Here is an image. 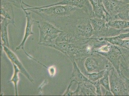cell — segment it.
I'll list each match as a JSON object with an SVG mask.
<instances>
[{"instance_id": "cell-1", "label": "cell", "mask_w": 129, "mask_h": 96, "mask_svg": "<svg viewBox=\"0 0 129 96\" xmlns=\"http://www.w3.org/2000/svg\"><path fill=\"white\" fill-rule=\"evenodd\" d=\"M22 3L29 7L23 8L24 10H30L64 31H71L80 20L94 16L92 11H89L74 6L58 5L40 8L28 5L23 1Z\"/></svg>"}, {"instance_id": "cell-2", "label": "cell", "mask_w": 129, "mask_h": 96, "mask_svg": "<svg viewBox=\"0 0 129 96\" xmlns=\"http://www.w3.org/2000/svg\"><path fill=\"white\" fill-rule=\"evenodd\" d=\"M90 38L74 42H55L46 44L55 48L64 54L72 62H82L87 57L92 54L90 45Z\"/></svg>"}, {"instance_id": "cell-3", "label": "cell", "mask_w": 129, "mask_h": 96, "mask_svg": "<svg viewBox=\"0 0 129 96\" xmlns=\"http://www.w3.org/2000/svg\"><path fill=\"white\" fill-rule=\"evenodd\" d=\"M112 65L104 56L96 53L85 58L84 63L85 72L89 73L99 72Z\"/></svg>"}, {"instance_id": "cell-4", "label": "cell", "mask_w": 129, "mask_h": 96, "mask_svg": "<svg viewBox=\"0 0 129 96\" xmlns=\"http://www.w3.org/2000/svg\"><path fill=\"white\" fill-rule=\"evenodd\" d=\"M37 24L40 32L38 44L41 45H45L52 43V41L57 38L63 31L47 22H39Z\"/></svg>"}, {"instance_id": "cell-5", "label": "cell", "mask_w": 129, "mask_h": 96, "mask_svg": "<svg viewBox=\"0 0 129 96\" xmlns=\"http://www.w3.org/2000/svg\"><path fill=\"white\" fill-rule=\"evenodd\" d=\"M109 77L110 89L114 95H129L123 80L114 67L110 71Z\"/></svg>"}, {"instance_id": "cell-6", "label": "cell", "mask_w": 129, "mask_h": 96, "mask_svg": "<svg viewBox=\"0 0 129 96\" xmlns=\"http://www.w3.org/2000/svg\"><path fill=\"white\" fill-rule=\"evenodd\" d=\"M94 17L88 16L81 19L71 30L79 40L89 38L94 34V31L91 25V19Z\"/></svg>"}, {"instance_id": "cell-7", "label": "cell", "mask_w": 129, "mask_h": 96, "mask_svg": "<svg viewBox=\"0 0 129 96\" xmlns=\"http://www.w3.org/2000/svg\"><path fill=\"white\" fill-rule=\"evenodd\" d=\"M104 56L112 64L118 74L120 73L121 71L120 69L121 65L122 59L121 52L116 45L111 44L110 50L107 52H94Z\"/></svg>"}, {"instance_id": "cell-8", "label": "cell", "mask_w": 129, "mask_h": 96, "mask_svg": "<svg viewBox=\"0 0 129 96\" xmlns=\"http://www.w3.org/2000/svg\"><path fill=\"white\" fill-rule=\"evenodd\" d=\"M21 9H23V11L25 13L26 17L27 19V23L26 27L25 34H24V38H23V41L20 44L19 46L16 48V50L15 51L20 50L21 49H22L24 51L26 54L27 56L29 58H31V59H34L31 56H30L28 55L27 53L25 52V50L24 49V44L25 42L26 41L28 37H29L30 35L34 34L33 32L32 31V27L34 23H38L39 21H35L33 19L32 17H31V13L29 12H28L26 11V10H24L23 9V6L22 7Z\"/></svg>"}, {"instance_id": "cell-9", "label": "cell", "mask_w": 129, "mask_h": 96, "mask_svg": "<svg viewBox=\"0 0 129 96\" xmlns=\"http://www.w3.org/2000/svg\"><path fill=\"white\" fill-rule=\"evenodd\" d=\"M126 2L121 0H103V3L106 11L111 18L120 12L123 6Z\"/></svg>"}, {"instance_id": "cell-10", "label": "cell", "mask_w": 129, "mask_h": 96, "mask_svg": "<svg viewBox=\"0 0 129 96\" xmlns=\"http://www.w3.org/2000/svg\"><path fill=\"white\" fill-rule=\"evenodd\" d=\"M92 6V11L95 17L104 19L108 22L111 20V16L104 7L103 0H89Z\"/></svg>"}, {"instance_id": "cell-11", "label": "cell", "mask_w": 129, "mask_h": 96, "mask_svg": "<svg viewBox=\"0 0 129 96\" xmlns=\"http://www.w3.org/2000/svg\"><path fill=\"white\" fill-rule=\"evenodd\" d=\"M90 3L89 0H61L59 2L44 6L39 7L40 8L48 7L52 6L61 5L74 6L77 8L89 10Z\"/></svg>"}, {"instance_id": "cell-12", "label": "cell", "mask_w": 129, "mask_h": 96, "mask_svg": "<svg viewBox=\"0 0 129 96\" xmlns=\"http://www.w3.org/2000/svg\"><path fill=\"white\" fill-rule=\"evenodd\" d=\"M3 45V50L6 53L8 58L11 60V62L15 64L17 66L19 69L20 70L21 72L24 75L30 82L32 83L33 82V78L26 70L23 64L20 61L15 54L10 50L8 47L5 45Z\"/></svg>"}, {"instance_id": "cell-13", "label": "cell", "mask_w": 129, "mask_h": 96, "mask_svg": "<svg viewBox=\"0 0 129 96\" xmlns=\"http://www.w3.org/2000/svg\"><path fill=\"white\" fill-rule=\"evenodd\" d=\"M91 22L94 31V34L91 38H96L107 29V22L105 19L94 17L91 19Z\"/></svg>"}, {"instance_id": "cell-14", "label": "cell", "mask_w": 129, "mask_h": 96, "mask_svg": "<svg viewBox=\"0 0 129 96\" xmlns=\"http://www.w3.org/2000/svg\"><path fill=\"white\" fill-rule=\"evenodd\" d=\"M1 15L15 26L14 14L12 4L1 1Z\"/></svg>"}, {"instance_id": "cell-15", "label": "cell", "mask_w": 129, "mask_h": 96, "mask_svg": "<svg viewBox=\"0 0 129 96\" xmlns=\"http://www.w3.org/2000/svg\"><path fill=\"white\" fill-rule=\"evenodd\" d=\"M73 63V69L72 76L70 78V79H71L72 78H74L73 80L74 81V82L77 84L88 82L91 83L94 85L95 84L96 81L94 83L92 82L89 80L87 77L85 76L82 73L78 67L77 63L75 61H74Z\"/></svg>"}, {"instance_id": "cell-16", "label": "cell", "mask_w": 129, "mask_h": 96, "mask_svg": "<svg viewBox=\"0 0 129 96\" xmlns=\"http://www.w3.org/2000/svg\"><path fill=\"white\" fill-rule=\"evenodd\" d=\"M79 96H96V89L93 84L85 82L78 84Z\"/></svg>"}, {"instance_id": "cell-17", "label": "cell", "mask_w": 129, "mask_h": 96, "mask_svg": "<svg viewBox=\"0 0 129 96\" xmlns=\"http://www.w3.org/2000/svg\"><path fill=\"white\" fill-rule=\"evenodd\" d=\"M1 37L3 41V45L9 47L8 33V26L10 23L7 19L1 16Z\"/></svg>"}, {"instance_id": "cell-18", "label": "cell", "mask_w": 129, "mask_h": 96, "mask_svg": "<svg viewBox=\"0 0 129 96\" xmlns=\"http://www.w3.org/2000/svg\"><path fill=\"white\" fill-rule=\"evenodd\" d=\"M103 39L113 45L129 50V39H121L118 36L113 37H103Z\"/></svg>"}, {"instance_id": "cell-19", "label": "cell", "mask_w": 129, "mask_h": 96, "mask_svg": "<svg viewBox=\"0 0 129 96\" xmlns=\"http://www.w3.org/2000/svg\"><path fill=\"white\" fill-rule=\"evenodd\" d=\"M107 24L111 27L124 31L129 28V21L125 20H112L107 22Z\"/></svg>"}, {"instance_id": "cell-20", "label": "cell", "mask_w": 129, "mask_h": 96, "mask_svg": "<svg viewBox=\"0 0 129 96\" xmlns=\"http://www.w3.org/2000/svg\"><path fill=\"white\" fill-rule=\"evenodd\" d=\"M113 67V66H112L106 68V71L104 76L99 80L100 85L104 86L107 90L110 91H111V89H110L109 75L110 71Z\"/></svg>"}, {"instance_id": "cell-21", "label": "cell", "mask_w": 129, "mask_h": 96, "mask_svg": "<svg viewBox=\"0 0 129 96\" xmlns=\"http://www.w3.org/2000/svg\"><path fill=\"white\" fill-rule=\"evenodd\" d=\"M105 71H106V69L99 71V72L89 73L85 72L84 73V74L86 75V77L88 78L89 80L92 82L94 83L98 80H99L104 76Z\"/></svg>"}, {"instance_id": "cell-22", "label": "cell", "mask_w": 129, "mask_h": 96, "mask_svg": "<svg viewBox=\"0 0 129 96\" xmlns=\"http://www.w3.org/2000/svg\"><path fill=\"white\" fill-rule=\"evenodd\" d=\"M12 64L13 65L14 69V73L13 76L11 80L9 81V82H12L14 84L16 95H18L17 87V83H18V82L19 80L18 74L19 72H21V71L16 65H15L13 63H12Z\"/></svg>"}, {"instance_id": "cell-23", "label": "cell", "mask_w": 129, "mask_h": 96, "mask_svg": "<svg viewBox=\"0 0 129 96\" xmlns=\"http://www.w3.org/2000/svg\"><path fill=\"white\" fill-rule=\"evenodd\" d=\"M121 52L123 58L126 66L129 69V50L125 48L117 46Z\"/></svg>"}, {"instance_id": "cell-24", "label": "cell", "mask_w": 129, "mask_h": 96, "mask_svg": "<svg viewBox=\"0 0 129 96\" xmlns=\"http://www.w3.org/2000/svg\"><path fill=\"white\" fill-rule=\"evenodd\" d=\"M1 1L10 3L18 8H21L23 6L22 0H1Z\"/></svg>"}, {"instance_id": "cell-25", "label": "cell", "mask_w": 129, "mask_h": 96, "mask_svg": "<svg viewBox=\"0 0 129 96\" xmlns=\"http://www.w3.org/2000/svg\"><path fill=\"white\" fill-rule=\"evenodd\" d=\"M100 84L99 80L97 81L95 84L94 85L96 88V95L102 96L103 95L101 89L100 87Z\"/></svg>"}, {"instance_id": "cell-26", "label": "cell", "mask_w": 129, "mask_h": 96, "mask_svg": "<svg viewBox=\"0 0 129 96\" xmlns=\"http://www.w3.org/2000/svg\"><path fill=\"white\" fill-rule=\"evenodd\" d=\"M49 74L51 77L54 76L56 73V69L54 66L50 67L48 69Z\"/></svg>"}, {"instance_id": "cell-27", "label": "cell", "mask_w": 129, "mask_h": 96, "mask_svg": "<svg viewBox=\"0 0 129 96\" xmlns=\"http://www.w3.org/2000/svg\"><path fill=\"white\" fill-rule=\"evenodd\" d=\"M73 82H74V80H72L71 81V82H70V84L68 86V87L66 91V92H64V94L63 95H66L67 94V93L70 92V88L71 87V85H72L73 83Z\"/></svg>"}, {"instance_id": "cell-28", "label": "cell", "mask_w": 129, "mask_h": 96, "mask_svg": "<svg viewBox=\"0 0 129 96\" xmlns=\"http://www.w3.org/2000/svg\"><path fill=\"white\" fill-rule=\"evenodd\" d=\"M104 95L105 96H112L114 95L113 93L111 92V91H107L106 93Z\"/></svg>"}, {"instance_id": "cell-29", "label": "cell", "mask_w": 129, "mask_h": 96, "mask_svg": "<svg viewBox=\"0 0 129 96\" xmlns=\"http://www.w3.org/2000/svg\"><path fill=\"white\" fill-rule=\"evenodd\" d=\"M124 1L126 2V3H129V0H125V1Z\"/></svg>"}, {"instance_id": "cell-30", "label": "cell", "mask_w": 129, "mask_h": 96, "mask_svg": "<svg viewBox=\"0 0 129 96\" xmlns=\"http://www.w3.org/2000/svg\"><path fill=\"white\" fill-rule=\"evenodd\" d=\"M126 88H127L128 91L129 93V86H128V87Z\"/></svg>"}, {"instance_id": "cell-31", "label": "cell", "mask_w": 129, "mask_h": 96, "mask_svg": "<svg viewBox=\"0 0 129 96\" xmlns=\"http://www.w3.org/2000/svg\"><path fill=\"white\" fill-rule=\"evenodd\" d=\"M127 31H129V28H128L127 29Z\"/></svg>"}, {"instance_id": "cell-32", "label": "cell", "mask_w": 129, "mask_h": 96, "mask_svg": "<svg viewBox=\"0 0 129 96\" xmlns=\"http://www.w3.org/2000/svg\"><path fill=\"white\" fill-rule=\"evenodd\" d=\"M121 1H125V0H121Z\"/></svg>"}]
</instances>
